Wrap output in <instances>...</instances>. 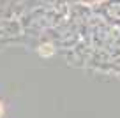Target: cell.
I'll list each match as a JSON object with an SVG mask.
<instances>
[{
	"label": "cell",
	"instance_id": "cell-1",
	"mask_svg": "<svg viewBox=\"0 0 120 118\" xmlns=\"http://www.w3.org/2000/svg\"><path fill=\"white\" fill-rule=\"evenodd\" d=\"M39 51H41L42 56H49V55H51V51H53V46L46 44V46H42V48H39Z\"/></svg>",
	"mask_w": 120,
	"mask_h": 118
},
{
	"label": "cell",
	"instance_id": "cell-2",
	"mask_svg": "<svg viewBox=\"0 0 120 118\" xmlns=\"http://www.w3.org/2000/svg\"><path fill=\"white\" fill-rule=\"evenodd\" d=\"M2 114H4V106H2V102H0V118H2Z\"/></svg>",
	"mask_w": 120,
	"mask_h": 118
}]
</instances>
